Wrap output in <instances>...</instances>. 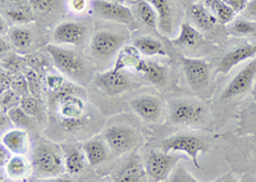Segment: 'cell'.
<instances>
[{"label": "cell", "mask_w": 256, "mask_h": 182, "mask_svg": "<svg viewBox=\"0 0 256 182\" xmlns=\"http://www.w3.org/2000/svg\"><path fill=\"white\" fill-rule=\"evenodd\" d=\"M48 56L56 70L76 85H88L95 76V67L81 53L62 45L45 46Z\"/></svg>", "instance_id": "obj_1"}, {"label": "cell", "mask_w": 256, "mask_h": 182, "mask_svg": "<svg viewBox=\"0 0 256 182\" xmlns=\"http://www.w3.org/2000/svg\"><path fill=\"white\" fill-rule=\"evenodd\" d=\"M32 176L36 178L58 177L66 174L64 152L62 145L38 138L32 149Z\"/></svg>", "instance_id": "obj_2"}, {"label": "cell", "mask_w": 256, "mask_h": 182, "mask_svg": "<svg viewBox=\"0 0 256 182\" xmlns=\"http://www.w3.org/2000/svg\"><path fill=\"white\" fill-rule=\"evenodd\" d=\"M160 150L166 153H184L191 159L198 170H201L198 164V156L206 153L209 150V145L201 136L196 134L180 132L164 138L160 144Z\"/></svg>", "instance_id": "obj_3"}, {"label": "cell", "mask_w": 256, "mask_h": 182, "mask_svg": "<svg viewBox=\"0 0 256 182\" xmlns=\"http://www.w3.org/2000/svg\"><path fill=\"white\" fill-rule=\"evenodd\" d=\"M102 138L108 144L110 153L116 156L131 153L144 142L142 136L136 130L126 124H114L105 128Z\"/></svg>", "instance_id": "obj_4"}, {"label": "cell", "mask_w": 256, "mask_h": 182, "mask_svg": "<svg viewBox=\"0 0 256 182\" xmlns=\"http://www.w3.org/2000/svg\"><path fill=\"white\" fill-rule=\"evenodd\" d=\"M77 88L72 84L67 82L58 94H52V102L56 103L59 117L62 118V124L64 122H73V120H84L86 112V103L76 92Z\"/></svg>", "instance_id": "obj_5"}, {"label": "cell", "mask_w": 256, "mask_h": 182, "mask_svg": "<svg viewBox=\"0 0 256 182\" xmlns=\"http://www.w3.org/2000/svg\"><path fill=\"white\" fill-rule=\"evenodd\" d=\"M126 38L118 32L102 30L92 35L88 44L90 56L99 62H109L114 56L118 54L124 44Z\"/></svg>", "instance_id": "obj_6"}, {"label": "cell", "mask_w": 256, "mask_h": 182, "mask_svg": "<svg viewBox=\"0 0 256 182\" xmlns=\"http://www.w3.org/2000/svg\"><path fill=\"white\" fill-rule=\"evenodd\" d=\"M182 156L177 153H166L163 150H152L144 162L148 176L152 182H163L168 180L172 170L180 163Z\"/></svg>", "instance_id": "obj_7"}, {"label": "cell", "mask_w": 256, "mask_h": 182, "mask_svg": "<svg viewBox=\"0 0 256 182\" xmlns=\"http://www.w3.org/2000/svg\"><path fill=\"white\" fill-rule=\"evenodd\" d=\"M206 109L204 104L194 100H173L169 106V120L174 124H198L205 117Z\"/></svg>", "instance_id": "obj_8"}, {"label": "cell", "mask_w": 256, "mask_h": 182, "mask_svg": "<svg viewBox=\"0 0 256 182\" xmlns=\"http://www.w3.org/2000/svg\"><path fill=\"white\" fill-rule=\"evenodd\" d=\"M182 68L186 81L194 91H202L210 81V67L208 62L200 58H187L180 56Z\"/></svg>", "instance_id": "obj_9"}, {"label": "cell", "mask_w": 256, "mask_h": 182, "mask_svg": "<svg viewBox=\"0 0 256 182\" xmlns=\"http://www.w3.org/2000/svg\"><path fill=\"white\" fill-rule=\"evenodd\" d=\"M91 6H92L94 13L102 20L123 24H134L136 21L132 9L124 4L113 3L106 0H92Z\"/></svg>", "instance_id": "obj_10"}, {"label": "cell", "mask_w": 256, "mask_h": 182, "mask_svg": "<svg viewBox=\"0 0 256 182\" xmlns=\"http://www.w3.org/2000/svg\"><path fill=\"white\" fill-rule=\"evenodd\" d=\"M131 109L146 122H158L164 113L163 100L155 95H138L130 103Z\"/></svg>", "instance_id": "obj_11"}, {"label": "cell", "mask_w": 256, "mask_h": 182, "mask_svg": "<svg viewBox=\"0 0 256 182\" xmlns=\"http://www.w3.org/2000/svg\"><path fill=\"white\" fill-rule=\"evenodd\" d=\"M256 77V56L252 58V60L244 66L236 76L233 77L232 81L227 85V88H224L222 92L220 99L222 100H230L233 98L240 96V95L244 94L246 91L252 85L254 80Z\"/></svg>", "instance_id": "obj_12"}, {"label": "cell", "mask_w": 256, "mask_h": 182, "mask_svg": "<svg viewBox=\"0 0 256 182\" xmlns=\"http://www.w3.org/2000/svg\"><path fill=\"white\" fill-rule=\"evenodd\" d=\"M96 85L108 95H120L131 88L132 78L126 70H116L114 68L102 72L96 77Z\"/></svg>", "instance_id": "obj_13"}, {"label": "cell", "mask_w": 256, "mask_h": 182, "mask_svg": "<svg viewBox=\"0 0 256 182\" xmlns=\"http://www.w3.org/2000/svg\"><path fill=\"white\" fill-rule=\"evenodd\" d=\"M88 36V27L80 22H62L52 31V40L56 45L81 46Z\"/></svg>", "instance_id": "obj_14"}, {"label": "cell", "mask_w": 256, "mask_h": 182, "mask_svg": "<svg viewBox=\"0 0 256 182\" xmlns=\"http://www.w3.org/2000/svg\"><path fill=\"white\" fill-rule=\"evenodd\" d=\"M150 177L141 159L132 156L114 174V182H150Z\"/></svg>", "instance_id": "obj_15"}, {"label": "cell", "mask_w": 256, "mask_h": 182, "mask_svg": "<svg viewBox=\"0 0 256 182\" xmlns=\"http://www.w3.org/2000/svg\"><path fill=\"white\" fill-rule=\"evenodd\" d=\"M2 145H4L13 156H26L30 152L31 141L26 130L14 127L2 135Z\"/></svg>", "instance_id": "obj_16"}, {"label": "cell", "mask_w": 256, "mask_h": 182, "mask_svg": "<svg viewBox=\"0 0 256 182\" xmlns=\"http://www.w3.org/2000/svg\"><path fill=\"white\" fill-rule=\"evenodd\" d=\"M256 56L255 46L254 44L242 45V46H237L228 52L226 56L222 58L220 63L218 66V70L220 74H228L232 68L236 67L240 63L248 60V59H252Z\"/></svg>", "instance_id": "obj_17"}, {"label": "cell", "mask_w": 256, "mask_h": 182, "mask_svg": "<svg viewBox=\"0 0 256 182\" xmlns=\"http://www.w3.org/2000/svg\"><path fill=\"white\" fill-rule=\"evenodd\" d=\"M64 152V166H66V174H78L88 164L86 154H84L82 145H62Z\"/></svg>", "instance_id": "obj_18"}, {"label": "cell", "mask_w": 256, "mask_h": 182, "mask_svg": "<svg viewBox=\"0 0 256 182\" xmlns=\"http://www.w3.org/2000/svg\"><path fill=\"white\" fill-rule=\"evenodd\" d=\"M81 145L84 154H86V158H88V166H91V167H98L105 160H108L110 150H109L108 144L105 142L102 138H90V140L82 142Z\"/></svg>", "instance_id": "obj_19"}, {"label": "cell", "mask_w": 256, "mask_h": 182, "mask_svg": "<svg viewBox=\"0 0 256 182\" xmlns=\"http://www.w3.org/2000/svg\"><path fill=\"white\" fill-rule=\"evenodd\" d=\"M3 170L6 177L16 182H24L32 174L31 160L26 156H13Z\"/></svg>", "instance_id": "obj_20"}, {"label": "cell", "mask_w": 256, "mask_h": 182, "mask_svg": "<svg viewBox=\"0 0 256 182\" xmlns=\"http://www.w3.org/2000/svg\"><path fill=\"white\" fill-rule=\"evenodd\" d=\"M141 60H142L141 53L134 44L123 45L120 52H118V54H116L113 68L116 70H134L137 66L140 64Z\"/></svg>", "instance_id": "obj_21"}, {"label": "cell", "mask_w": 256, "mask_h": 182, "mask_svg": "<svg viewBox=\"0 0 256 182\" xmlns=\"http://www.w3.org/2000/svg\"><path fill=\"white\" fill-rule=\"evenodd\" d=\"M132 12H134L136 20L145 24L148 28L156 30L159 26V17L154 6L148 3V0H136L132 3Z\"/></svg>", "instance_id": "obj_22"}, {"label": "cell", "mask_w": 256, "mask_h": 182, "mask_svg": "<svg viewBox=\"0 0 256 182\" xmlns=\"http://www.w3.org/2000/svg\"><path fill=\"white\" fill-rule=\"evenodd\" d=\"M154 6L159 17V28L163 34H170L173 30V10L169 0H148Z\"/></svg>", "instance_id": "obj_23"}, {"label": "cell", "mask_w": 256, "mask_h": 182, "mask_svg": "<svg viewBox=\"0 0 256 182\" xmlns=\"http://www.w3.org/2000/svg\"><path fill=\"white\" fill-rule=\"evenodd\" d=\"M4 16L14 26H24V24H28L35 21V10L31 8L30 4L9 6L6 9Z\"/></svg>", "instance_id": "obj_24"}, {"label": "cell", "mask_w": 256, "mask_h": 182, "mask_svg": "<svg viewBox=\"0 0 256 182\" xmlns=\"http://www.w3.org/2000/svg\"><path fill=\"white\" fill-rule=\"evenodd\" d=\"M202 3L212 13L219 24H230L236 18L237 13L224 0H204Z\"/></svg>", "instance_id": "obj_25"}, {"label": "cell", "mask_w": 256, "mask_h": 182, "mask_svg": "<svg viewBox=\"0 0 256 182\" xmlns=\"http://www.w3.org/2000/svg\"><path fill=\"white\" fill-rule=\"evenodd\" d=\"M201 42H202V36H201L200 31L190 24H180V35H178L177 38L172 40L173 45L178 48H184V49L195 48Z\"/></svg>", "instance_id": "obj_26"}, {"label": "cell", "mask_w": 256, "mask_h": 182, "mask_svg": "<svg viewBox=\"0 0 256 182\" xmlns=\"http://www.w3.org/2000/svg\"><path fill=\"white\" fill-rule=\"evenodd\" d=\"M190 16H191L192 21L196 24V27L202 30L212 28V26H216V17L212 16L209 9L204 6V3H192L191 8H190Z\"/></svg>", "instance_id": "obj_27"}, {"label": "cell", "mask_w": 256, "mask_h": 182, "mask_svg": "<svg viewBox=\"0 0 256 182\" xmlns=\"http://www.w3.org/2000/svg\"><path fill=\"white\" fill-rule=\"evenodd\" d=\"M9 42L18 52H28L32 46V34L24 26H13L8 31Z\"/></svg>", "instance_id": "obj_28"}, {"label": "cell", "mask_w": 256, "mask_h": 182, "mask_svg": "<svg viewBox=\"0 0 256 182\" xmlns=\"http://www.w3.org/2000/svg\"><path fill=\"white\" fill-rule=\"evenodd\" d=\"M134 46L138 49V52L141 53V56H166V48L159 40L154 38H150V36H141V38H137L134 42Z\"/></svg>", "instance_id": "obj_29"}, {"label": "cell", "mask_w": 256, "mask_h": 182, "mask_svg": "<svg viewBox=\"0 0 256 182\" xmlns=\"http://www.w3.org/2000/svg\"><path fill=\"white\" fill-rule=\"evenodd\" d=\"M20 106L24 109L27 114L35 118L38 124H42L45 118H46V113H45L44 106L41 103L40 98H35L32 96V95L22 98V102H20Z\"/></svg>", "instance_id": "obj_30"}, {"label": "cell", "mask_w": 256, "mask_h": 182, "mask_svg": "<svg viewBox=\"0 0 256 182\" xmlns=\"http://www.w3.org/2000/svg\"><path fill=\"white\" fill-rule=\"evenodd\" d=\"M148 81L156 86H162L168 80V68L158 62H148L145 68V72L142 74Z\"/></svg>", "instance_id": "obj_31"}, {"label": "cell", "mask_w": 256, "mask_h": 182, "mask_svg": "<svg viewBox=\"0 0 256 182\" xmlns=\"http://www.w3.org/2000/svg\"><path fill=\"white\" fill-rule=\"evenodd\" d=\"M8 116L10 117V120H12L16 128L30 131V130L36 128V126H38V124L35 118L27 114V113L24 112V109L20 108V106H17V108L12 109L10 112H8Z\"/></svg>", "instance_id": "obj_32"}, {"label": "cell", "mask_w": 256, "mask_h": 182, "mask_svg": "<svg viewBox=\"0 0 256 182\" xmlns=\"http://www.w3.org/2000/svg\"><path fill=\"white\" fill-rule=\"evenodd\" d=\"M230 35L233 36H248L256 34V22L250 21L248 18L238 17L234 18L228 27Z\"/></svg>", "instance_id": "obj_33"}, {"label": "cell", "mask_w": 256, "mask_h": 182, "mask_svg": "<svg viewBox=\"0 0 256 182\" xmlns=\"http://www.w3.org/2000/svg\"><path fill=\"white\" fill-rule=\"evenodd\" d=\"M2 70H6L8 74H20L24 72L27 67L26 58H22L18 54L9 53L6 56H2Z\"/></svg>", "instance_id": "obj_34"}, {"label": "cell", "mask_w": 256, "mask_h": 182, "mask_svg": "<svg viewBox=\"0 0 256 182\" xmlns=\"http://www.w3.org/2000/svg\"><path fill=\"white\" fill-rule=\"evenodd\" d=\"M24 74L27 78V82H28L30 95L35 98H40L41 88H42V81H41L40 74L35 70H32L31 67H28V66L24 70Z\"/></svg>", "instance_id": "obj_35"}, {"label": "cell", "mask_w": 256, "mask_h": 182, "mask_svg": "<svg viewBox=\"0 0 256 182\" xmlns=\"http://www.w3.org/2000/svg\"><path fill=\"white\" fill-rule=\"evenodd\" d=\"M22 98L13 91L12 88L6 92H2V99H0V108H2V113H8L12 109L17 108L20 106Z\"/></svg>", "instance_id": "obj_36"}, {"label": "cell", "mask_w": 256, "mask_h": 182, "mask_svg": "<svg viewBox=\"0 0 256 182\" xmlns=\"http://www.w3.org/2000/svg\"><path fill=\"white\" fill-rule=\"evenodd\" d=\"M67 82L68 81L62 74L49 72L45 74V85L52 94H58L59 91L63 90L64 86L67 85Z\"/></svg>", "instance_id": "obj_37"}, {"label": "cell", "mask_w": 256, "mask_h": 182, "mask_svg": "<svg viewBox=\"0 0 256 182\" xmlns=\"http://www.w3.org/2000/svg\"><path fill=\"white\" fill-rule=\"evenodd\" d=\"M166 182H200V181L192 176L184 164H180V163H178V164L174 167V170H172L170 176L168 177Z\"/></svg>", "instance_id": "obj_38"}, {"label": "cell", "mask_w": 256, "mask_h": 182, "mask_svg": "<svg viewBox=\"0 0 256 182\" xmlns=\"http://www.w3.org/2000/svg\"><path fill=\"white\" fill-rule=\"evenodd\" d=\"M28 4L35 12L46 14L58 6L59 0H28Z\"/></svg>", "instance_id": "obj_39"}, {"label": "cell", "mask_w": 256, "mask_h": 182, "mask_svg": "<svg viewBox=\"0 0 256 182\" xmlns=\"http://www.w3.org/2000/svg\"><path fill=\"white\" fill-rule=\"evenodd\" d=\"M12 90L16 91L20 98L28 96L30 90H28V82L24 76V72L16 74L13 76V82H12Z\"/></svg>", "instance_id": "obj_40"}, {"label": "cell", "mask_w": 256, "mask_h": 182, "mask_svg": "<svg viewBox=\"0 0 256 182\" xmlns=\"http://www.w3.org/2000/svg\"><path fill=\"white\" fill-rule=\"evenodd\" d=\"M68 8L73 13L81 14L90 8V0H68Z\"/></svg>", "instance_id": "obj_41"}, {"label": "cell", "mask_w": 256, "mask_h": 182, "mask_svg": "<svg viewBox=\"0 0 256 182\" xmlns=\"http://www.w3.org/2000/svg\"><path fill=\"white\" fill-rule=\"evenodd\" d=\"M242 17L248 18L250 21L256 22V0H248V6L241 13Z\"/></svg>", "instance_id": "obj_42"}, {"label": "cell", "mask_w": 256, "mask_h": 182, "mask_svg": "<svg viewBox=\"0 0 256 182\" xmlns=\"http://www.w3.org/2000/svg\"><path fill=\"white\" fill-rule=\"evenodd\" d=\"M12 82L13 77L6 70H2V74H0V88H2V92L10 90L12 88Z\"/></svg>", "instance_id": "obj_43"}, {"label": "cell", "mask_w": 256, "mask_h": 182, "mask_svg": "<svg viewBox=\"0 0 256 182\" xmlns=\"http://www.w3.org/2000/svg\"><path fill=\"white\" fill-rule=\"evenodd\" d=\"M236 13H242L248 6V0H224Z\"/></svg>", "instance_id": "obj_44"}, {"label": "cell", "mask_w": 256, "mask_h": 182, "mask_svg": "<svg viewBox=\"0 0 256 182\" xmlns=\"http://www.w3.org/2000/svg\"><path fill=\"white\" fill-rule=\"evenodd\" d=\"M0 120H2V124H0V126H2V132H6V131H9V130L14 128V124H13L12 120H10V117L8 116V113H2V118H0Z\"/></svg>", "instance_id": "obj_45"}, {"label": "cell", "mask_w": 256, "mask_h": 182, "mask_svg": "<svg viewBox=\"0 0 256 182\" xmlns=\"http://www.w3.org/2000/svg\"><path fill=\"white\" fill-rule=\"evenodd\" d=\"M13 156V154L9 152L8 149H6L4 145H0V166H2V168H4L6 166V163H8L9 160H10V158Z\"/></svg>", "instance_id": "obj_46"}, {"label": "cell", "mask_w": 256, "mask_h": 182, "mask_svg": "<svg viewBox=\"0 0 256 182\" xmlns=\"http://www.w3.org/2000/svg\"><path fill=\"white\" fill-rule=\"evenodd\" d=\"M30 182H73V181L70 178H68V177L58 176V177H48V178H36V177H34V180H31Z\"/></svg>", "instance_id": "obj_47"}, {"label": "cell", "mask_w": 256, "mask_h": 182, "mask_svg": "<svg viewBox=\"0 0 256 182\" xmlns=\"http://www.w3.org/2000/svg\"><path fill=\"white\" fill-rule=\"evenodd\" d=\"M27 0H2V6H20V4H24Z\"/></svg>", "instance_id": "obj_48"}, {"label": "cell", "mask_w": 256, "mask_h": 182, "mask_svg": "<svg viewBox=\"0 0 256 182\" xmlns=\"http://www.w3.org/2000/svg\"><path fill=\"white\" fill-rule=\"evenodd\" d=\"M0 44H2V56L9 54V52H10V45L9 44H10V42H6L4 38H2V42H0Z\"/></svg>", "instance_id": "obj_49"}, {"label": "cell", "mask_w": 256, "mask_h": 182, "mask_svg": "<svg viewBox=\"0 0 256 182\" xmlns=\"http://www.w3.org/2000/svg\"><path fill=\"white\" fill-rule=\"evenodd\" d=\"M106 2H113V3H118V4H132L134 3L136 0H106Z\"/></svg>", "instance_id": "obj_50"}, {"label": "cell", "mask_w": 256, "mask_h": 182, "mask_svg": "<svg viewBox=\"0 0 256 182\" xmlns=\"http://www.w3.org/2000/svg\"><path fill=\"white\" fill-rule=\"evenodd\" d=\"M2 182H16V181H13V180H10L6 177V178H2Z\"/></svg>", "instance_id": "obj_51"}, {"label": "cell", "mask_w": 256, "mask_h": 182, "mask_svg": "<svg viewBox=\"0 0 256 182\" xmlns=\"http://www.w3.org/2000/svg\"><path fill=\"white\" fill-rule=\"evenodd\" d=\"M184 2H188L190 3V2H194V0H184Z\"/></svg>", "instance_id": "obj_52"}, {"label": "cell", "mask_w": 256, "mask_h": 182, "mask_svg": "<svg viewBox=\"0 0 256 182\" xmlns=\"http://www.w3.org/2000/svg\"><path fill=\"white\" fill-rule=\"evenodd\" d=\"M254 46H255V52H256V42H255V44H254Z\"/></svg>", "instance_id": "obj_53"}, {"label": "cell", "mask_w": 256, "mask_h": 182, "mask_svg": "<svg viewBox=\"0 0 256 182\" xmlns=\"http://www.w3.org/2000/svg\"><path fill=\"white\" fill-rule=\"evenodd\" d=\"M218 182H220V181H218ZM224 182H232V181H224Z\"/></svg>", "instance_id": "obj_54"}]
</instances>
